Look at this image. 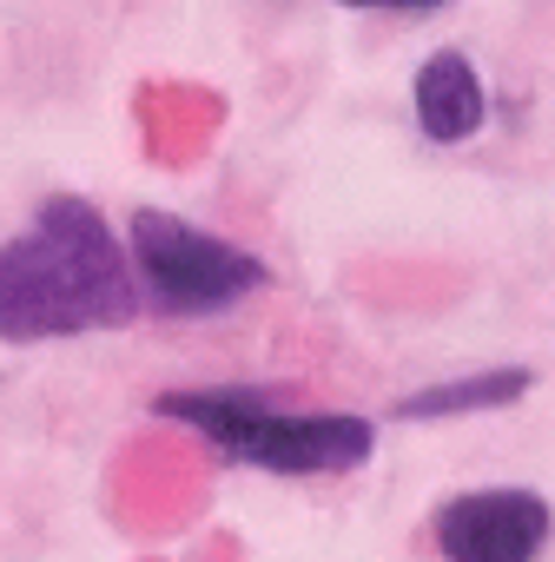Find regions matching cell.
Returning a JSON list of instances; mask_svg holds the SVG:
<instances>
[{"label": "cell", "instance_id": "obj_7", "mask_svg": "<svg viewBox=\"0 0 555 562\" xmlns=\"http://www.w3.org/2000/svg\"><path fill=\"white\" fill-rule=\"evenodd\" d=\"M338 8H377V14H430L443 0H338Z\"/></svg>", "mask_w": 555, "mask_h": 562}, {"label": "cell", "instance_id": "obj_3", "mask_svg": "<svg viewBox=\"0 0 555 562\" xmlns=\"http://www.w3.org/2000/svg\"><path fill=\"white\" fill-rule=\"evenodd\" d=\"M126 258L139 278V299L159 318H218L231 305H245L251 292H264V258H251L245 245L166 212V205H139L126 225Z\"/></svg>", "mask_w": 555, "mask_h": 562}, {"label": "cell", "instance_id": "obj_5", "mask_svg": "<svg viewBox=\"0 0 555 562\" xmlns=\"http://www.w3.org/2000/svg\"><path fill=\"white\" fill-rule=\"evenodd\" d=\"M410 106H417L423 139L463 146V139H476L483 120H489V87H483V74L469 67V54H430V60L417 67V80H410Z\"/></svg>", "mask_w": 555, "mask_h": 562}, {"label": "cell", "instance_id": "obj_1", "mask_svg": "<svg viewBox=\"0 0 555 562\" xmlns=\"http://www.w3.org/2000/svg\"><path fill=\"white\" fill-rule=\"evenodd\" d=\"M139 278L106 212L80 192H54L0 245V345H54L126 331L139 318Z\"/></svg>", "mask_w": 555, "mask_h": 562}, {"label": "cell", "instance_id": "obj_6", "mask_svg": "<svg viewBox=\"0 0 555 562\" xmlns=\"http://www.w3.org/2000/svg\"><path fill=\"white\" fill-rule=\"evenodd\" d=\"M535 384V371L522 364H489V371H463V378H437L410 397L390 404L397 424H456V417H489V411H509L522 404Z\"/></svg>", "mask_w": 555, "mask_h": 562}, {"label": "cell", "instance_id": "obj_4", "mask_svg": "<svg viewBox=\"0 0 555 562\" xmlns=\"http://www.w3.org/2000/svg\"><path fill=\"white\" fill-rule=\"evenodd\" d=\"M555 509L535 490H469L437 503L430 542L443 562H535L548 549Z\"/></svg>", "mask_w": 555, "mask_h": 562}, {"label": "cell", "instance_id": "obj_2", "mask_svg": "<svg viewBox=\"0 0 555 562\" xmlns=\"http://www.w3.org/2000/svg\"><path fill=\"white\" fill-rule=\"evenodd\" d=\"M159 417L199 430L225 463H251L271 476H344L371 457L377 430L344 411H278L264 391L205 384V391H159Z\"/></svg>", "mask_w": 555, "mask_h": 562}]
</instances>
